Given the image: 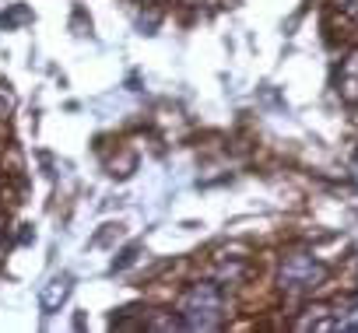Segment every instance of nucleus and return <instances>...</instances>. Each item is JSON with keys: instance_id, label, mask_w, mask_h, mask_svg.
<instances>
[{"instance_id": "1", "label": "nucleus", "mask_w": 358, "mask_h": 333, "mask_svg": "<svg viewBox=\"0 0 358 333\" xmlns=\"http://www.w3.org/2000/svg\"><path fill=\"white\" fill-rule=\"evenodd\" d=\"M222 316H225V298L215 284H194L179 302V319L187 330H215L222 326Z\"/></svg>"}, {"instance_id": "2", "label": "nucleus", "mask_w": 358, "mask_h": 333, "mask_svg": "<svg viewBox=\"0 0 358 333\" xmlns=\"http://www.w3.org/2000/svg\"><path fill=\"white\" fill-rule=\"evenodd\" d=\"M278 281H281V291H288V295H309L327 281V267L313 253H288V256H281Z\"/></svg>"}, {"instance_id": "3", "label": "nucleus", "mask_w": 358, "mask_h": 333, "mask_svg": "<svg viewBox=\"0 0 358 333\" xmlns=\"http://www.w3.org/2000/svg\"><path fill=\"white\" fill-rule=\"evenodd\" d=\"M71 291H74V277H71V274H53V277L46 281L43 295H39L43 312H46V316H50V312H57V309L71 298Z\"/></svg>"}, {"instance_id": "4", "label": "nucleus", "mask_w": 358, "mask_h": 333, "mask_svg": "<svg viewBox=\"0 0 358 333\" xmlns=\"http://www.w3.org/2000/svg\"><path fill=\"white\" fill-rule=\"evenodd\" d=\"M341 95L348 102H358V50L341 64Z\"/></svg>"}, {"instance_id": "5", "label": "nucleus", "mask_w": 358, "mask_h": 333, "mask_svg": "<svg viewBox=\"0 0 358 333\" xmlns=\"http://www.w3.org/2000/svg\"><path fill=\"white\" fill-rule=\"evenodd\" d=\"M32 15H29V8H22V4H15L8 15H0V25L4 29H11V25H18V22H29Z\"/></svg>"}, {"instance_id": "6", "label": "nucleus", "mask_w": 358, "mask_h": 333, "mask_svg": "<svg viewBox=\"0 0 358 333\" xmlns=\"http://www.w3.org/2000/svg\"><path fill=\"white\" fill-rule=\"evenodd\" d=\"M137 249H141V246H127V249L120 253V260H113V270H123V267H130V263L137 260Z\"/></svg>"}, {"instance_id": "7", "label": "nucleus", "mask_w": 358, "mask_h": 333, "mask_svg": "<svg viewBox=\"0 0 358 333\" xmlns=\"http://www.w3.org/2000/svg\"><path fill=\"white\" fill-rule=\"evenodd\" d=\"M337 8H341V15H348L351 22H358V0H337Z\"/></svg>"}]
</instances>
